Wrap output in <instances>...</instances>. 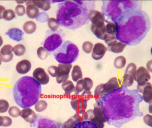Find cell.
<instances>
[{"mask_svg":"<svg viewBox=\"0 0 152 128\" xmlns=\"http://www.w3.org/2000/svg\"><path fill=\"white\" fill-rule=\"evenodd\" d=\"M73 128H98L94 123L89 121H81L77 123Z\"/></svg>","mask_w":152,"mask_h":128,"instance_id":"4316f807","label":"cell"},{"mask_svg":"<svg viewBox=\"0 0 152 128\" xmlns=\"http://www.w3.org/2000/svg\"><path fill=\"white\" fill-rule=\"evenodd\" d=\"M5 34L12 40L17 42H20L23 39V31L18 28H12L9 29Z\"/></svg>","mask_w":152,"mask_h":128,"instance_id":"2e32d148","label":"cell"},{"mask_svg":"<svg viewBox=\"0 0 152 128\" xmlns=\"http://www.w3.org/2000/svg\"><path fill=\"white\" fill-rule=\"evenodd\" d=\"M26 12L27 16L28 18L31 19H34L36 18L39 14V9L32 3L27 5Z\"/></svg>","mask_w":152,"mask_h":128,"instance_id":"d6986e66","label":"cell"},{"mask_svg":"<svg viewBox=\"0 0 152 128\" xmlns=\"http://www.w3.org/2000/svg\"><path fill=\"white\" fill-rule=\"evenodd\" d=\"M126 63V58L123 56L117 57L114 60V65L117 69H121L124 68Z\"/></svg>","mask_w":152,"mask_h":128,"instance_id":"484cf974","label":"cell"},{"mask_svg":"<svg viewBox=\"0 0 152 128\" xmlns=\"http://www.w3.org/2000/svg\"><path fill=\"white\" fill-rule=\"evenodd\" d=\"M33 78L41 85H45L50 81V77L44 69L37 68L34 70L33 73Z\"/></svg>","mask_w":152,"mask_h":128,"instance_id":"30bf717a","label":"cell"},{"mask_svg":"<svg viewBox=\"0 0 152 128\" xmlns=\"http://www.w3.org/2000/svg\"><path fill=\"white\" fill-rule=\"evenodd\" d=\"M151 79V76L149 71L143 66L139 67L137 70L134 80L137 82L138 86H144Z\"/></svg>","mask_w":152,"mask_h":128,"instance_id":"52a82bcc","label":"cell"},{"mask_svg":"<svg viewBox=\"0 0 152 128\" xmlns=\"http://www.w3.org/2000/svg\"><path fill=\"white\" fill-rule=\"evenodd\" d=\"M146 67L148 71L152 73V60L149 61L146 64Z\"/></svg>","mask_w":152,"mask_h":128,"instance_id":"681fc988","label":"cell"},{"mask_svg":"<svg viewBox=\"0 0 152 128\" xmlns=\"http://www.w3.org/2000/svg\"><path fill=\"white\" fill-rule=\"evenodd\" d=\"M104 41L109 48L111 47L112 46L118 42L117 38L115 36L108 34L106 33L105 37H104Z\"/></svg>","mask_w":152,"mask_h":128,"instance_id":"4dcf8cb0","label":"cell"},{"mask_svg":"<svg viewBox=\"0 0 152 128\" xmlns=\"http://www.w3.org/2000/svg\"><path fill=\"white\" fill-rule=\"evenodd\" d=\"M37 53L38 58L42 60L47 59L48 56V53L47 50L44 47L42 46L38 48Z\"/></svg>","mask_w":152,"mask_h":128,"instance_id":"8d00e7d4","label":"cell"},{"mask_svg":"<svg viewBox=\"0 0 152 128\" xmlns=\"http://www.w3.org/2000/svg\"><path fill=\"white\" fill-rule=\"evenodd\" d=\"M127 45L124 43L118 42L108 49L109 51L115 53H119L122 52L126 48Z\"/></svg>","mask_w":152,"mask_h":128,"instance_id":"cb8c5ba5","label":"cell"},{"mask_svg":"<svg viewBox=\"0 0 152 128\" xmlns=\"http://www.w3.org/2000/svg\"><path fill=\"white\" fill-rule=\"evenodd\" d=\"M151 54L152 55V47L151 48Z\"/></svg>","mask_w":152,"mask_h":128,"instance_id":"9f6ffc18","label":"cell"},{"mask_svg":"<svg viewBox=\"0 0 152 128\" xmlns=\"http://www.w3.org/2000/svg\"><path fill=\"white\" fill-rule=\"evenodd\" d=\"M4 127H10L12 125V120L11 118L7 116H4Z\"/></svg>","mask_w":152,"mask_h":128,"instance_id":"c3c4849f","label":"cell"},{"mask_svg":"<svg viewBox=\"0 0 152 128\" xmlns=\"http://www.w3.org/2000/svg\"><path fill=\"white\" fill-rule=\"evenodd\" d=\"M58 67V72L56 77V81L58 84H61L67 80L69 78L72 64L60 63Z\"/></svg>","mask_w":152,"mask_h":128,"instance_id":"5b68a950","label":"cell"},{"mask_svg":"<svg viewBox=\"0 0 152 128\" xmlns=\"http://www.w3.org/2000/svg\"><path fill=\"white\" fill-rule=\"evenodd\" d=\"M13 47L10 45H4L0 51V60L4 62H9L13 59Z\"/></svg>","mask_w":152,"mask_h":128,"instance_id":"5bb4252c","label":"cell"},{"mask_svg":"<svg viewBox=\"0 0 152 128\" xmlns=\"http://www.w3.org/2000/svg\"><path fill=\"white\" fill-rule=\"evenodd\" d=\"M5 10V8L4 6L0 5V19L3 18V13Z\"/></svg>","mask_w":152,"mask_h":128,"instance_id":"f907efd6","label":"cell"},{"mask_svg":"<svg viewBox=\"0 0 152 128\" xmlns=\"http://www.w3.org/2000/svg\"><path fill=\"white\" fill-rule=\"evenodd\" d=\"M36 20L40 22H45L48 20L49 19V16L45 12H41L39 13L36 17Z\"/></svg>","mask_w":152,"mask_h":128,"instance_id":"ee69618b","label":"cell"},{"mask_svg":"<svg viewBox=\"0 0 152 128\" xmlns=\"http://www.w3.org/2000/svg\"><path fill=\"white\" fill-rule=\"evenodd\" d=\"M81 97L86 100L87 101H88L91 98H92V94L90 91H87L85 90L82 93L81 95Z\"/></svg>","mask_w":152,"mask_h":128,"instance_id":"7dc6e473","label":"cell"},{"mask_svg":"<svg viewBox=\"0 0 152 128\" xmlns=\"http://www.w3.org/2000/svg\"><path fill=\"white\" fill-rule=\"evenodd\" d=\"M3 41L2 38L1 37V36H0V47L2 46V45H3Z\"/></svg>","mask_w":152,"mask_h":128,"instance_id":"db71d44e","label":"cell"},{"mask_svg":"<svg viewBox=\"0 0 152 128\" xmlns=\"http://www.w3.org/2000/svg\"><path fill=\"white\" fill-rule=\"evenodd\" d=\"M23 29L25 33L30 34L34 33L36 30V24L34 21H27L24 23Z\"/></svg>","mask_w":152,"mask_h":128,"instance_id":"7402d4cb","label":"cell"},{"mask_svg":"<svg viewBox=\"0 0 152 128\" xmlns=\"http://www.w3.org/2000/svg\"><path fill=\"white\" fill-rule=\"evenodd\" d=\"M16 68L18 73L20 74H26L31 69V62L27 60H23L17 64Z\"/></svg>","mask_w":152,"mask_h":128,"instance_id":"e0dca14e","label":"cell"},{"mask_svg":"<svg viewBox=\"0 0 152 128\" xmlns=\"http://www.w3.org/2000/svg\"><path fill=\"white\" fill-rule=\"evenodd\" d=\"M93 113L94 117L89 121L94 124L98 128H104L106 119L103 114L101 106L97 103L96 102L94 105Z\"/></svg>","mask_w":152,"mask_h":128,"instance_id":"277c9868","label":"cell"},{"mask_svg":"<svg viewBox=\"0 0 152 128\" xmlns=\"http://www.w3.org/2000/svg\"><path fill=\"white\" fill-rule=\"evenodd\" d=\"M1 60H0V65H1Z\"/></svg>","mask_w":152,"mask_h":128,"instance_id":"6f0895ef","label":"cell"},{"mask_svg":"<svg viewBox=\"0 0 152 128\" xmlns=\"http://www.w3.org/2000/svg\"><path fill=\"white\" fill-rule=\"evenodd\" d=\"M9 102L5 100H0V113L6 112L9 109Z\"/></svg>","mask_w":152,"mask_h":128,"instance_id":"b9f144b4","label":"cell"},{"mask_svg":"<svg viewBox=\"0 0 152 128\" xmlns=\"http://www.w3.org/2000/svg\"><path fill=\"white\" fill-rule=\"evenodd\" d=\"M74 116L69 119L67 121L62 124V128H73L77 123H78Z\"/></svg>","mask_w":152,"mask_h":128,"instance_id":"d590c367","label":"cell"},{"mask_svg":"<svg viewBox=\"0 0 152 128\" xmlns=\"http://www.w3.org/2000/svg\"><path fill=\"white\" fill-rule=\"evenodd\" d=\"M149 112L150 113L152 114V102L150 103L149 106Z\"/></svg>","mask_w":152,"mask_h":128,"instance_id":"f5cc1de1","label":"cell"},{"mask_svg":"<svg viewBox=\"0 0 152 128\" xmlns=\"http://www.w3.org/2000/svg\"><path fill=\"white\" fill-rule=\"evenodd\" d=\"M103 97L121 87V80L117 78L110 79L105 84H101Z\"/></svg>","mask_w":152,"mask_h":128,"instance_id":"8992f818","label":"cell"},{"mask_svg":"<svg viewBox=\"0 0 152 128\" xmlns=\"http://www.w3.org/2000/svg\"><path fill=\"white\" fill-rule=\"evenodd\" d=\"M62 43V40L60 36L58 34H53L50 36L45 40L44 46L45 49L50 51L52 46L51 51L55 50L59 47Z\"/></svg>","mask_w":152,"mask_h":128,"instance_id":"9c48e42d","label":"cell"},{"mask_svg":"<svg viewBox=\"0 0 152 128\" xmlns=\"http://www.w3.org/2000/svg\"><path fill=\"white\" fill-rule=\"evenodd\" d=\"M41 93V84L29 76L20 78L13 86L14 101L19 106L24 109L35 105L40 99Z\"/></svg>","mask_w":152,"mask_h":128,"instance_id":"7a4b0ae2","label":"cell"},{"mask_svg":"<svg viewBox=\"0 0 152 128\" xmlns=\"http://www.w3.org/2000/svg\"><path fill=\"white\" fill-rule=\"evenodd\" d=\"M20 116L26 122L30 124L34 122L37 118V115L34 111L29 108L23 109L20 112Z\"/></svg>","mask_w":152,"mask_h":128,"instance_id":"9a60e30c","label":"cell"},{"mask_svg":"<svg viewBox=\"0 0 152 128\" xmlns=\"http://www.w3.org/2000/svg\"><path fill=\"white\" fill-rule=\"evenodd\" d=\"M138 92L142 94V98L144 101L147 103L152 102V85L150 82H147L142 86H137Z\"/></svg>","mask_w":152,"mask_h":128,"instance_id":"8fae6325","label":"cell"},{"mask_svg":"<svg viewBox=\"0 0 152 128\" xmlns=\"http://www.w3.org/2000/svg\"><path fill=\"white\" fill-rule=\"evenodd\" d=\"M72 80L75 82H77L83 78V74L81 68L78 65H75L73 67V70L71 72Z\"/></svg>","mask_w":152,"mask_h":128,"instance_id":"603a6c76","label":"cell"},{"mask_svg":"<svg viewBox=\"0 0 152 128\" xmlns=\"http://www.w3.org/2000/svg\"><path fill=\"white\" fill-rule=\"evenodd\" d=\"M107 51V48L104 45L101 43L95 44L92 50V58L96 61L100 60L103 58Z\"/></svg>","mask_w":152,"mask_h":128,"instance_id":"4fadbf2b","label":"cell"},{"mask_svg":"<svg viewBox=\"0 0 152 128\" xmlns=\"http://www.w3.org/2000/svg\"><path fill=\"white\" fill-rule=\"evenodd\" d=\"M143 120L146 125L152 128V115L146 114L144 117Z\"/></svg>","mask_w":152,"mask_h":128,"instance_id":"bcb514c9","label":"cell"},{"mask_svg":"<svg viewBox=\"0 0 152 128\" xmlns=\"http://www.w3.org/2000/svg\"><path fill=\"white\" fill-rule=\"evenodd\" d=\"M26 51V47L22 44L17 45L13 48V52L16 56H22L25 54Z\"/></svg>","mask_w":152,"mask_h":128,"instance_id":"1f68e13d","label":"cell"},{"mask_svg":"<svg viewBox=\"0 0 152 128\" xmlns=\"http://www.w3.org/2000/svg\"><path fill=\"white\" fill-rule=\"evenodd\" d=\"M123 85L126 87H130L134 84V78L130 74L125 73L123 77Z\"/></svg>","mask_w":152,"mask_h":128,"instance_id":"d6a6232c","label":"cell"},{"mask_svg":"<svg viewBox=\"0 0 152 128\" xmlns=\"http://www.w3.org/2000/svg\"><path fill=\"white\" fill-rule=\"evenodd\" d=\"M47 71L50 75L53 78L57 77L58 72V66H54V65L50 66L47 69Z\"/></svg>","mask_w":152,"mask_h":128,"instance_id":"7bdbcfd3","label":"cell"},{"mask_svg":"<svg viewBox=\"0 0 152 128\" xmlns=\"http://www.w3.org/2000/svg\"><path fill=\"white\" fill-rule=\"evenodd\" d=\"M48 26L52 31H55L58 30V29L59 27L60 24L56 19L55 18H51L48 20Z\"/></svg>","mask_w":152,"mask_h":128,"instance_id":"f1b7e54d","label":"cell"},{"mask_svg":"<svg viewBox=\"0 0 152 128\" xmlns=\"http://www.w3.org/2000/svg\"><path fill=\"white\" fill-rule=\"evenodd\" d=\"M88 18L92 22L91 26L100 27L105 25V18L103 14L99 11L92 10L88 14Z\"/></svg>","mask_w":152,"mask_h":128,"instance_id":"ba28073f","label":"cell"},{"mask_svg":"<svg viewBox=\"0 0 152 128\" xmlns=\"http://www.w3.org/2000/svg\"><path fill=\"white\" fill-rule=\"evenodd\" d=\"M16 14L19 16H22L26 13V10L24 5L18 4L15 8Z\"/></svg>","mask_w":152,"mask_h":128,"instance_id":"f6af8a7d","label":"cell"},{"mask_svg":"<svg viewBox=\"0 0 152 128\" xmlns=\"http://www.w3.org/2000/svg\"><path fill=\"white\" fill-rule=\"evenodd\" d=\"M9 114L13 118H16L20 116V111L18 108L16 106H12L9 109Z\"/></svg>","mask_w":152,"mask_h":128,"instance_id":"ab89813d","label":"cell"},{"mask_svg":"<svg viewBox=\"0 0 152 128\" xmlns=\"http://www.w3.org/2000/svg\"><path fill=\"white\" fill-rule=\"evenodd\" d=\"M83 82L85 90L90 91L94 86V83L92 80L90 78H85L83 79Z\"/></svg>","mask_w":152,"mask_h":128,"instance_id":"60d3db41","label":"cell"},{"mask_svg":"<svg viewBox=\"0 0 152 128\" xmlns=\"http://www.w3.org/2000/svg\"><path fill=\"white\" fill-rule=\"evenodd\" d=\"M4 116H0V127H3L4 124Z\"/></svg>","mask_w":152,"mask_h":128,"instance_id":"816d5d0a","label":"cell"},{"mask_svg":"<svg viewBox=\"0 0 152 128\" xmlns=\"http://www.w3.org/2000/svg\"><path fill=\"white\" fill-rule=\"evenodd\" d=\"M84 90H85V89H84L83 79H81L77 81V85L75 87V91H74L75 95H78L79 94L82 92Z\"/></svg>","mask_w":152,"mask_h":128,"instance_id":"f35d334b","label":"cell"},{"mask_svg":"<svg viewBox=\"0 0 152 128\" xmlns=\"http://www.w3.org/2000/svg\"><path fill=\"white\" fill-rule=\"evenodd\" d=\"M87 101L78 95L73 97L70 104L72 108L76 111L86 110L87 107Z\"/></svg>","mask_w":152,"mask_h":128,"instance_id":"7c38bea8","label":"cell"},{"mask_svg":"<svg viewBox=\"0 0 152 128\" xmlns=\"http://www.w3.org/2000/svg\"><path fill=\"white\" fill-rule=\"evenodd\" d=\"M32 3L37 8H39L44 11H47L51 8V4L50 1H32Z\"/></svg>","mask_w":152,"mask_h":128,"instance_id":"ffe728a7","label":"cell"},{"mask_svg":"<svg viewBox=\"0 0 152 128\" xmlns=\"http://www.w3.org/2000/svg\"><path fill=\"white\" fill-rule=\"evenodd\" d=\"M94 46V45L91 42L86 41L82 44V50L87 54H89L92 52Z\"/></svg>","mask_w":152,"mask_h":128,"instance_id":"74e56055","label":"cell"},{"mask_svg":"<svg viewBox=\"0 0 152 128\" xmlns=\"http://www.w3.org/2000/svg\"><path fill=\"white\" fill-rule=\"evenodd\" d=\"M48 107V103L44 100L38 101L35 105V109L37 112H42L45 110Z\"/></svg>","mask_w":152,"mask_h":128,"instance_id":"83f0119b","label":"cell"},{"mask_svg":"<svg viewBox=\"0 0 152 128\" xmlns=\"http://www.w3.org/2000/svg\"><path fill=\"white\" fill-rule=\"evenodd\" d=\"M137 71V66L135 64L131 63L128 64L126 70V74H129L133 76L134 80L135 78L136 72Z\"/></svg>","mask_w":152,"mask_h":128,"instance_id":"e575fe53","label":"cell"},{"mask_svg":"<svg viewBox=\"0 0 152 128\" xmlns=\"http://www.w3.org/2000/svg\"><path fill=\"white\" fill-rule=\"evenodd\" d=\"M91 30L93 34H94L97 38L104 41V37L106 33L105 25L100 27H96L91 26Z\"/></svg>","mask_w":152,"mask_h":128,"instance_id":"ac0fdd59","label":"cell"},{"mask_svg":"<svg viewBox=\"0 0 152 128\" xmlns=\"http://www.w3.org/2000/svg\"><path fill=\"white\" fill-rule=\"evenodd\" d=\"M74 116L79 122L88 120V114L87 111L85 110L76 111Z\"/></svg>","mask_w":152,"mask_h":128,"instance_id":"d4e9b609","label":"cell"},{"mask_svg":"<svg viewBox=\"0 0 152 128\" xmlns=\"http://www.w3.org/2000/svg\"><path fill=\"white\" fill-rule=\"evenodd\" d=\"M142 99L136 90L121 86L96 102L101 106L107 124L120 128L137 117L143 116L139 108Z\"/></svg>","mask_w":152,"mask_h":128,"instance_id":"6da1fadb","label":"cell"},{"mask_svg":"<svg viewBox=\"0 0 152 128\" xmlns=\"http://www.w3.org/2000/svg\"><path fill=\"white\" fill-rule=\"evenodd\" d=\"M61 87L65 92L66 95L70 94L75 91V86L74 83L70 80H67L62 83Z\"/></svg>","mask_w":152,"mask_h":128,"instance_id":"44dd1931","label":"cell"},{"mask_svg":"<svg viewBox=\"0 0 152 128\" xmlns=\"http://www.w3.org/2000/svg\"><path fill=\"white\" fill-rule=\"evenodd\" d=\"M106 33L108 34L115 36L117 33V25L113 22H109L106 26Z\"/></svg>","mask_w":152,"mask_h":128,"instance_id":"f546056e","label":"cell"},{"mask_svg":"<svg viewBox=\"0 0 152 128\" xmlns=\"http://www.w3.org/2000/svg\"><path fill=\"white\" fill-rule=\"evenodd\" d=\"M30 128H62V124L59 121L38 115L36 121L30 124Z\"/></svg>","mask_w":152,"mask_h":128,"instance_id":"3957f363","label":"cell"},{"mask_svg":"<svg viewBox=\"0 0 152 128\" xmlns=\"http://www.w3.org/2000/svg\"><path fill=\"white\" fill-rule=\"evenodd\" d=\"M15 16L14 11L10 9L5 10L3 13V18L7 21L12 20L15 18Z\"/></svg>","mask_w":152,"mask_h":128,"instance_id":"836d02e7","label":"cell"},{"mask_svg":"<svg viewBox=\"0 0 152 128\" xmlns=\"http://www.w3.org/2000/svg\"><path fill=\"white\" fill-rule=\"evenodd\" d=\"M18 3H24L25 2H26V1H17Z\"/></svg>","mask_w":152,"mask_h":128,"instance_id":"11a10c76","label":"cell"}]
</instances>
